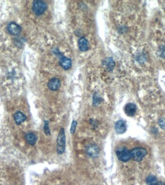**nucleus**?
Masks as SVG:
<instances>
[{
  "instance_id": "nucleus-1",
  "label": "nucleus",
  "mask_w": 165,
  "mask_h": 185,
  "mask_svg": "<svg viewBox=\"0 0 165 185\" xmlns=\"http://www.w3.org/2000/svg\"><path fill=\"white\" fill-rule=\"evenodd\" d=\"M57 153L59 155H62L66 149V136L65 134L64 129L62 128L57 136Z\"/></svg>"
},
{
  "instance_id": "nucleus-2",
  "label": "nucleus",
  "mask_w": 165,
  "mask_h": 185,
  "mask_svg": "<svg viewBox=\"0 0 165 185\" xmlns=\"http://www.w3.org/2000/svg\"><path fill=\"white\" fill-rule=\"evenodd\" d=\"M130 151L132 155V158L137 162L142 161L143 157H145L147 154L146 150L143 148H135Z\"/></svg>"
},
{
  "instance_id": "nucleus-3",
  "label": "nucleus",
  "mask_w": 165,
  "mask_h": 185,
  "mask_svg": "<svg viewBox=\"0 0 165 185\" xmlns=\"http://www.w3.org/2000/svg\"><path fill=\"white\" fill-rule=\"evenodd\" d=\"M47 5L42 1H35L33 4V11L36 15L43 14L47 9Z\"/></svg>"
},
{
  "instance_id": "nucleus-4",
  "label": "nucleus",
  "mask_w": 165,
  "mask_h": 185,
  "mask_svg": "<svg viewBox=\"0 0 165 185\" xmlns=\"http://www.w3.org/2000/svg\"><path fill=\"white\" fill-rule=\"evenodd\" d=\"M118 160L122 162H127L132 158L131 151L127 148H123L116 151Z\"/></svg>"
},
{
  "instance_id": "nucleus-5",
  "label": "nucleus",
  "mask_w": 165,
  "mask_h": 185,
  "mask_svg": "<svg viewBox=\"0 0 165 185\" xmlns=\"http://www.w3.org/2000/svg\"><path fill=\"white\" fill-rule=\"evenodd\" d=\"M7 30L11 35H17L20 33L21 28L20 26L14 22H11L8 24Z\"/></svg>"
},
{
  "instance_id": "nucleus-6",
  "label": "nucleus",
  "mask_w": 165,
  "mask_h": 185,
  "mask_svg": "<svg viewBox=\"0 0 165 185\" xmlns=\"http://www.w3.org/2000/svg\"><path fill=\"white\" fill-rule=\"evenodd\" d=\"M61 86V82L59 79L53 78L49 80L48 83L49 89L51 91H57L60 88Z\"/></svg>"
},
{
  "instance_id": "nucleus-7",
  "label": "nucleus",
  "mask_w": 165,
  "mask_h": 185,
  "mask_svg": "<svg viewBox=\"0 0 165 185\" xmlns=\"http://www.w3.org/2000/svg\"><path fill=\"white\" fill-rule=\"evenodd\" d=\"M137 107L133 103H129L125 107V112L128 116H133L136 113Z\"/></svg>"
},
{
  "instance_id": "nucleus-8",
  "label": "nucleus",
  "mask_w": 165,
  "mask_h": 185,
  "mask_svg": "<svg viewBox=\"0 0 165 185\" xmlns=\"http://www.w3.org/2000/svg\"><path fill=\"white\" fill-rule=\"evenodd\" d=\"M115 130L119 134H122L125 132L126 130L125 122L122 119L117 121L115 125Z\"/></svg>"
},
{
  "instance_id": "nucleus-9",
  "label": "nucleus",
  "mask_w": 165,
  "mask_h": 185,
  "mask_svg": "<svg viewBox=\"0 0 165 185\" xmlns=\"http://www.w3.org/2000/svg\"><path fill=\"white\" fill-rule=\"evenodd\" d=\"M88 154L92 158H96L99 154V150L98 147L95 145H91L88 146L87 150Z\"/></svg>"
},
{
  "instance_id": "nucleus-10",
  "label": "nucleus",
  "mask_w": 165,
  "mask_h": 185,
  "mask_svg": "<svg viewBox=\"0 0 165 185\" xmlns=\"http://www.w3.org/2000/svg\"><path fill=\"white\" fill-rule=\"evenodd\" d=\"M60 64L62 69L65 70H68L71 67V59L64 56H62L60 59Z\"/></svg>"
},
{
  "instance_id": "nucleus-11",
  "label": "nucleus",
  "mask_w": 165,
  "mask_h": 185,
  "mask_svg": "<svg viewBox=\"0 0 165 185\" xmlns=\"http://www.w3.org/2000/svg\"><path fill=\"white\" fill-rule=\"evenodd\" d=\"M103 65L108 71H112L115 66V62L112 58H107L103 61Z\"/></svg>"
},
{
  "instance_id": "nucleus-12",
  "label": "nucleus",
  "mask_w": 165,
  "mask_h": 185,
  "mask_svg": "<svg viewBox=\"0 0 165 185\" xmlns=\"http://www.w3.org/2000/svg\"><path fill=\"white\" fill-rule=\"evenodd\" d=\"M26 119H27L26 116L20 111H18L15 114V123L18 125L23 123L26 120Z\"/></svg>"
},
{
  "instance_id": "nucleus-13",
  "label": "nucleus",
  "mask_w": 165,
  "mask_h": 185,
  "mask_svg": "<svg viewBox=\"0 0 165 185\" xmlns=\"http://www.w3.org/2000/svg\"><path fill=\"white\" fill-rule=\"evenodd\" d=\"M78 47L81 51H86L88 49V42L85 38L82 37L79 40Z\"/></svg>"
},
{
  "instance_id": "nucleus-14",
  "label": "nucleus",
  "mask_w": 165,
  "mask_h": 185,
  "mask_svg": "<svg viewBox=\"0 0 165 185\" xmlns=\"http://www.w3.org/2000/svg\"><path fill=\"white\" fill-rule=\"evenodd\" d=\"M25 139L27 143L32 146L35 145L37 140L36 136L33 133H29L27 134L25 136Z\"/></svg>"
},
{
  "instance_id": "nucleus-15",
  "label": "nucleus",
  "mask_w": 165,
  "mask_h": 185,
  "mask_svg": "<svg viewBox=\"0 0 165 185\" xmlns=\"http://www.w3.org/2000/svg\"><path fill=\"white\" fill-rule=\"evenodd\" d=\"M146 182L147 185H156L158 182V180L155 176H149L147 177Z\"/></svg>"
},
{
  "instance_id": "nucleus-16",
  "label": "nucleus",
  "mask_w": 165,
  "mask_h": 185,
  "mask_svg": "<svg viewBox=\"0 0 165 185\" xmlns=\"http://www.w3.org/2000/svg\"><path fill=\"white\" fill-rule=\"evenodd\" d=\"M43 131L47 136L50 135V130L49 127V122L47 121H45V123L43 126Z\"/></svg>"
},
{
  "instance_id": "nucleus-17",
  "label": "nucleus",
  "mask_w": 165,
  "mask_h": 185,
  "mask_svg": "<svg viewBox=\"0 0 165 185\" xmlns=\"http://www.w3.org/2000/svg\"><path fill=\"white\" fill-rule=\"evenodd\" d=\"M77 124V123L75 121H73L71 123V127H70V134H74L75 132V129H76V126Z\"/></svg>"
},
{
  "instance_id": "nucleus-18",
  "label": "nucleus",
  "mask_w": 165,
  "mask_h": 185,
  "mask_svg": "<svg viewBox=\"0 0 165 185\" xmlns=\"http://www.w3.org/2000/svg\"><path fill=\"white\" fill-rule=\"evenodd\" d=\"M158 124L161 128L165 130V118H161L158 121Z\"/></svg>"
},
{
  "instance_id": "nucleus-19",
  "label": "nucleus",
  "mask_w": 165,
  "mask_h": 185,
  "mask_svg": "<svg viewBox=\"0 0 165 185\" xmlns=\"http://www.w3.org/2000/svg\"><path fill=\"white\" fill-rule=\"evenodd\" d=\"M160 52V54L161 55V56L165 57V47L162 48Z\"/></svg>"
},
{
  "instance_id": "nucleus-20",
  "label": "nucleus",
  "mask_w": 165,
  "mask_h": 185,
  "mask_svg": "<svg viewBox=\"0 0 165 185\" xmlns=\"http://www.w3.org/2000/svg\"><path fill=\"white\" fill-rule=\"evenodd\" d=\"M156 185H165V183H164L163 182H158L157 184H156Z\"/></svg>"
}]
</instances>
